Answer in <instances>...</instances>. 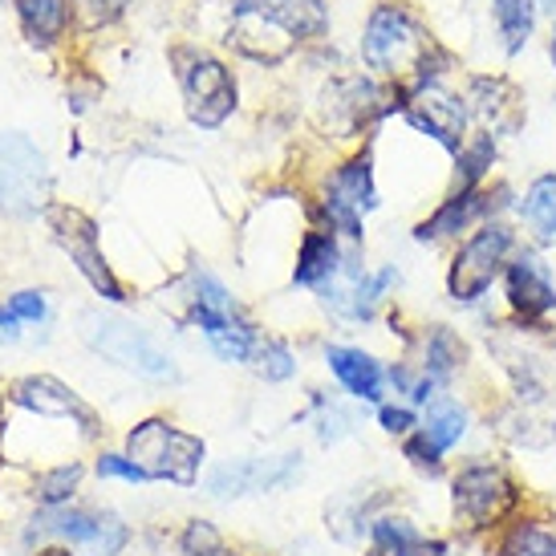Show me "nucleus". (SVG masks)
I'll list each match as a JSON object with an SVG mask.
<instances>
[{
	"instance_id": "obj_1",
	"label": "nucleus",
	"mask_w": 556,
	"mask_h": 556,
	"mask_svg": "<svg viewBox=\"0 0 556 556\" xmlns=\"http://www.w3.org/2000/svg\"><path fill=\"white\" fill-rule=\"evenodd\" d=\"M325 29H329L325 0H248L236 13L228 41L252 62L277 65L301 41L325 37Z\"/></svg>"
},
{
	"instance_id": "obj_2",
	"label": "nucleus",
	"mask_w": 556,
	"mask_h": 556,
	"mask_svg": "<svg viewBox=\"0 0 556 556\" xmlns=\"http://www.w3.org/2000/svg\"><path fill=\"white\" fill-rule=\"evenodd\" d=\"M362 58L378 74H418V86L427 81V58H431V37L418 25V16L402 4H378L366 21L362 37Z\"/></svg>"
},
{
	"instance_id": "obj_3",
	"label": "nucleus",
	"mask_w": 556,
	"mask_h": 556,
	"mask_svg": "<svg viewBox=\"0 0 556 556\" xmlns=\"http://www.w3.org/2000/svg\"><path fill=\"white\" fill-rule=\"evenodd\" d=\"M126 455H130V464L147 471V479L195 483L203 464V443L195 434L175 431L163 418H147L126 439Z\"/></svg>"
},
{
	"instance_id": "obj_4",
	"label": "nucleus",
	"mask_w": 556,
	"mask_h": 556,
	"mask_svg": "<svg viewBox=\"0 0 556 556\" xmlns=\"http://www.w3.org/2000/svg\"><path fill=\"white\" fill-rule=\"evenodd\" d=\"M49 195V167L37 142L25 135H0V212L29 216Z\"/></svg>"
},
{
	"instance_id": "obj_5",
	"label": "nucleus",
	"mask_w": 556,
	"mask_h": 556,
	"mask_svg": "<svg viewBox=\"0 0 556 556\" xmlns=\"http://www.w3.org/2000/svg\"><path fill=\"white\" fill-rule=\"evenodd\" d=\"M195 321H200V329L212 341V350L224 362H248L252 350H256V338H252L248 321L236 309V301L207 273H195Z\"/></svg>"
},
{
	"instance_id": "obj_6",
	"label": "nucleus",
	"mask_w": 556,
	"mask_h": 556,
	"mask_svg": "<svg viewBox=\"0 0 556 556\" xmlns=\"http://www.w3.org/2000/svg\"><path fill=\"white\" fill-rule=\"evenodd\" d=\"M508 248H511V232L504 224H488V228H479L464 248H459V256L451 264V277H447V289L455 301H476L492 289V280L500 277V268L508 261Z\"/></svg>"
},
{
	"instance_id": "obj_7",
	"label": "nucleus",
	"mask_w": 556,
	"mask_h": 556,
	"mask_svg": "<svg viewBox=\"0 0 556 556\" xmlns=\"http://www.w3.org/2000/svg\"><path fill=\"white\" fill-rule=\"evenodd\" d=\"M46 216H49L53 236H58V244H62L65 252H70V261L81 268V277L90 280L106 301H123V289H118V280H114L106 256H102V248H98V228H93V219L81 216L78 207H62V203H53Z\"/></svg>"
},
{
	"instance_id": "obj_8",
	"label": "nucleus",
	"mask_w": 556,
	"mask_h": 556,
	"mask_svg": "<svg viewBox=\"0 0 556 556\" xmlns=\"http://www.w3.org/2000/svg\"><path fill=\"white\" fill-rule=\"evenodd\" d=\"M86 341L98 354H106L110 362L126 366V370H139L147 378H175L170 357L135 325L110 321V317H86Z\"/></svg>"
},
{
	"instance_id": "obj_9",
	"label": "nucleus",
	"mask_w": 556,
	"mask_h": 556,
	"mask_svg": "<svg viewBox=\"0 0 556 556\" xmlns=\"http://www.w3.org/2000/svg\"><path fill=\"white\" fill-rule=\"evenodd\" d=\"M179 86H184L191 123L219 126L232 114V106H236L232 74H228L216 58H191V62L184 65V74H179Z\"/></svg>"
},
{
	"instance_id": "obj_10",
	"label": "nucleus",
	"mask_w": 556,
	"mask_h": 556,
	"mask_svg": "<svg viewBox=\"0 0 556 556\" xmlns=\"http://www.w3.org/2000/svg\"><path fill=\"white\" fill-rule=\"evenodd\" d=\"M374 207V170L370 155H357L354 163H345L341 170L329 175L325 187V212L338 224L341 232L357 240L362 236V216Z\"/></svg>"
},
{
	"instance_id": "obj_11",
	"label": "nucleus",
	"mask_w": 556,
	"mask_h": 556,
	"mask_svg": "<svg viewBox=\"0 0 556 556\" xmlns=\"http://www.w3.org/2000/svg\"><path fill=\"white\" fill-rule=\"evenodd\" d=\"M511 483L504 479L500 467H464L459 479H455V511L464 516L471 528H488L492 520H500L504 511L511 508Z\"/></svg>"
},
{
	"instance_id": "obj_12",
	"label": "nucleus",
	"mask_w": 556,
	"mask_h": 556,
	"mask_svg": "<svg viewBox=\"0 0 556 556\" xmlns=\"http://www.w3.org/2000/svg\"><path fill=\"white\" fill-rule=\"evenodd\" d=\"M406 118H410V126L427 130L439 147H447V151H464L467 110H464V102H459L455 93L443 90V86L422 81V86L415 90V98L406 102Z\"/></svg>"
},
{
	"instance_id": "obj_13",
	"label": "nucleus",
	"mask_w": 556,
	"mask_h": 556,
	"mask_svg": "<svg viewBox=\"0 0 556 556\" xmlns=\"http://www.w3.org/2000/svg\"><path fill=\"white\" fill-rule=\"evenodd\" d=\"M49 528L98 556H118L126 544V525L110 511H58L49 516Z\"/></svg>"
},
{
	"instance_id": "obj_14",
	"label": "nucleus",
	"mask_w": 556,
	"mask_h": 556,
	"mask_svg": "<svg viewBox=\"0 0 556 556\" xmlns=\"http://www.w3.org/2000/svg\"><path fill=\"white\" fill-rule=\"evenodd\" d=\"M13 399L25 410H37V415L46 418H78V422H86V431H93V418L81 406L78 394L65 387V382H58V378H49V374H41V378H21L13 387Z\"/></svg>"
},
{
	"instance_id": "obj_15",
	"label": "nucleus",
	"mask_w": 556,
	"mask_h": 556,
	"mask_svg": "<svg viewBox=\"0 0 556 556\" xmlns=\"http://www.w3.org/2000/svg\"><path fill=\"white\" fill-rule=\"evenodd\" d=\"M508 301L511 309L528 317V321H536V317H548L556 309V289L548 273H544V264L536 256H520V261H511L508 268Z\"/></svg>"
},
{
	"instance_id": "obj_16",
	"label": "nucleus",
	"mask_w": 556,
	"mask_h": 556,
	"mask_svg": "<svg viewBox=\"0 0 556 556\" xmlns=\"http://www.w3.org/2000/svg\"><path fill=\"white\" fill-rule=\"evenodd\" d=\"M296 455H280V459H252V464L219 467L212 476V492L216 495H244V492H268L293 476Z\"/></svg>"
},
{
	"instance_id": "obj_17",
	"label": "nucleus",
	"mask_w": 556,
	"mask_h": 556,
	"mask_svg": "<svg viewBox=\"0 0 556 556\" xmlns=\"http://www.w3.org/2000/svg\"><path fill=\"white\" fill-rule=\"evenodd\" d=\"M329 366H333V374L341 378V387L350 390L354 399H362V402L382 399V366H378L370 354L333 345V350H329Z\"/></svg>"
},
{
	"instance_id": "obj_18",
	"label": "nucleus",
	"mask_w": 556,
	"mask_h": 556,
	"mask_svg": "<svg viewBox=\"0 0 556 556\" xmlns=\"http://www.w3.org/2000/svg\"><path fill=\"white\" fill-rule=\"evenodd\" d=\"M492 212V203L488 195H479V191H459L455 200H447L439 212H434L422 228H418V240H443V236H459L467 232L476 219H483Z\"/></svg>"
},
{
	"instance_id": "obj_19",
	"label": "nucleus",
	"mask_w": 556,
	"mask_h": 556,
	"mask_svg": "<svg viewBox=\"0 0 556 556\" xmlns=\"http://www.w3.org/2000/svg\"><path fill=\"white\" fill-rule=\"evenodd\" d=\"M341 273V252L329 232H309L301 244V261H296V285H333Z\"/></svg>"
},
{
	"instance_id": "obj_20",
	"label": "nucleus",
	"mask_w": 556,
	"mask_h": 556,
	"mask_svg": "<svg viewBox=\"0 0 556 556\" xmlns=\"http://www.w3.org/2000/svg\"><path fill=\"white\" fill-rule=\"evenodd\" d=\"M525 224L536 244H556V175H541L525 195Z\"/></svg>"
},
{
	"instance_id": "obj_21",
	"label": "nucleus",
	"mask_w": 556,
	"mask_h": 556,
	"mask_svg": "<svg viewBox=\"0 0 556 556\" xmlns=\"http://www.w3.org/2000/svg\"><path fill=\"white\" fill-rule=\"evenodd\" d=\"M439 544H427L410 520H378L374 525V556H431Z\"/></svg>"
},
{
	"instance_id": "obj_22",
	"label": "nucleus",
	"mask_w": 556,
	"mask_h": 556,
	"mask_svg": "<svg viewBox=\"0 0 556 556\" xmlns=\"http://www.w3.org/2000/svg\"><path fill=\"white\" fill-rule=\"evenodd\" d=\"M536 25V4L532 0H495V29L504 37L508 53H520Z\"/></svg>"
},
{
	"instance_id": "obj_23",
	"label": "nucleus",
	"mask_w": 556,
	"mask_h": 556,
	"mask_svg": "<svg viewBox=\"0 0 556 556\" xmlns=\"http://www.w3.org/2000/svg\"><path fill=\"white\" fill-rule=\"evenodd\" d=\"M16 9H21V21H25V29H29L33 41H53V37H62L65 29V0H16Z\"/></svg>"
},
{
	"instance_id": "obj_24",
	"label": "nucleus",
	"mask_w": 556,
	"mask_h": 556,
	"mask_svg": "<svg viewBox=\"0 0 556 556\" xmlns=\"http://www.w3.org/2000/svg\"><path fill=\"white\" fill-rule=\"evenodd\" d=\"M464 431H467V415L455 402H434L431 415H427V427H422V434H427L439 451L455 447V443L464 439Z\"/></svg>"
},
{
	"instance_id": "obj_25",
	"label": "nucleus",
	"mask_w": 556,
	"mask_h": 556,
	"mask_svg": "<svg viewBox=\"0 0 556 556\" xmlns=\"http://www.w3.org/2000/svg\"><path fill=\"white\" fill-rule=\"evenodd\" d=\"M500 556H556V536L548 532V528L516 525L508 536H504Z\"/></svg>"
},
{
	"instance_id": "obj_26",
	"label": "nucleus",
	"mask_w": 556,
	"mask_h": 556,
	"mask_svg": "<svg viewBox=\"0 0 556 556\" xmlns=\"http://www.w3.org/2000/svg\"><path fill=\"white\" fill-rule=\"evenodd\" d=\"M459 357H464V345L451 338L447 329H434L431 341H427V378H431V382L447 378V374L459 366Z\"/></svg>"
},
{
	"instance_id": "obj_27",
	"label": "nucleus",
	"mask_w": 556,
	"mask_h": 556,
	"mask_svg": "<svg viewBox=\"0 0 556 556\" xmlns=\"http://www.w3.org/2000/svg\"><path fill=\"white\" fill-rule=\"evenodd\" d=\"M492 155H495V147H492V139H479V142H471L467 151H459V191H471V187L479 184V175L488 170V163H492Z\"/></svg>"
},
{
	"instance_id": "obj_28",
	"label": "nucleus",
	"mask_w": 556,
	"mask_h": 556,
	"mask_svg": "<svg viewBox=\"0 0 556 556\" xmlns=\"http://www.w3.org/2000/svg\"><path fill=\"white\" fill-rule=\"evenodd\" d=\"M184 553L187 556H236V553H228V548L219 544V532L207 525V520H195V525L187 528Z\"/></svg>"
},
{
	"instance_id": "obj_29",
	"label": "nucleus",
	"mask_w": 556,
	"mask_h": 556,
	"mask_svg": "<svg viewBox=\"0 0 556 556\" xmlns=\"http://www.w3.org/2000/svg\"><path fill=\"white\" fill-rule=\"evenodd\" d=\"M78 479H81V467L78 464L49 471V476H41V500H46V504H62L65 495L78 488Z\"/></svg>"
},
{
	"instance_id": "obj_30",
	"label": "nucleus",
	"mask_w": 556,
	"mask_h": 556,
	"mask_svg": "<svg viewBox=\"0 0 556 556\" xmlns=\"http://www.w3.org/2000/svg\"><path fill=\"white\" fill-rule=\"evenodd\" d=\"M256 370L264 374V378H273V382H280V378H289L293 374V354L280 345V341H264L261 350V366Z\"/></svg>"
},
{
	"instance_id": "obj_31",
	"label": "nucleus",
	"mask_w": 556,
	"mask_h": 556,
	"mask_svg": "<svg viewBox=\"0 0 556 556\" xmlns=\"http://www.w3.org/2000/svg\"><path fill=\"white\" fill-rule=\"evenodd\" d=\"M9 313H13L16 321H46V296L25 289V293H16L9 301Z\"/></svg>"
},
{
	"instance_id": "obj_32",
	"label": "nucleus",
	"mask_w": 556,
	"mask_h": 556,
	"mask_svg": "<svg viewBox=\"0 0 556 556\" xmlns=\"http://www.w3.org/2000/svg\"><path fill=\"white\" fill-rule=\"evenodd\" d=\"M406 455L415 459V467H427V471H439V455H443V451L434 447L431 439H427V434L418 431L415 439L406 443Z\"/></svg>"
},
{
	"instance_id": "obj_33",
	"label": "nucleus",
	"mask_w": 556,
	"mask_h": 556,
	"mask_svg": "<svg viewBox=\"0 0 556 556\" xmlns=\"http://www.w3.org/2000/svg\"><path fill=\"white\" fill-rule=\"evenodd\" d=\"M98 471H102V476H114V479H130V483H142V479H147V471L135 467L130 459H123V455H102Z\"/></svg>"
},
{
	"instance_id": "obj_34",
	"label": "nucleus",
	"mask_w": 556,
	"mask_h": 556,
	"mask_svg": "<svg viewBox=\"0 0 556 556\" xmlns=\"http://www.w3.org/2000/svg\"><path fill=\"white\" fill-rule=\"evenodd\" d=\"M382 427H387L390 434H406L415 427V415L402 410V406H387V410H382Z\"/></svg>"
},
{
	"instance_id": "obj_35",
	"label": "nucleus",
	"mask_w": 556,
	"mask_h": 556,
	"mask_svg": "<svg viewBox=\"0 0 556 556\" xmlns=\"http://www.w3.org/2000/svg\"><path fill=\"white\" fill-rule=\"evenodd\" d=\"M21 333H16V317L9 309H0V341H16Z\"/></svg>"
},
{
	"instance_id": "obj_36",
	"label": "nucleus",
	"mask_w": 556,
	"mask_h": 556,
	"mask_svg": "<svg viewBox=\"0 0 556 556\" xmlns=\"http://www.w3.org/2000/svg\"><path fill=\"white\" fill-rule=\"evenodd\" d=\"M541 4H544V9H548V13L556 16V0H541Z\"/></svg>"
},
{
	"instance_id": "obj_37",
	"label": "nucleus",
	"mask_w": 556,
	"mask_h": 556,
	"mask_svg": "<svg viewBox=\"0 0 556 556\" xmlns=\"http://www.w3.org/2000/svg\"><path fill=\"white\" fill-rule=\"evenodd\" d=\"M41 556H70V553H62V548H49V553H41Z\"/></svg>"
},
{
	"instance_id": "obj_38",
	"label": "nucleus",
	"mask_w": 556,
	"mask_h": 556,
	"mask_svg": "<svg viewBox=\"0 0 556 556\" xmlns=\"http://www.w3.org/2000/svg\"><path fill=\"white\" fill-rule=\"evenodd\" d=\"M553 58H556V29H553Z\"/></svg>"
}]
</instances>
